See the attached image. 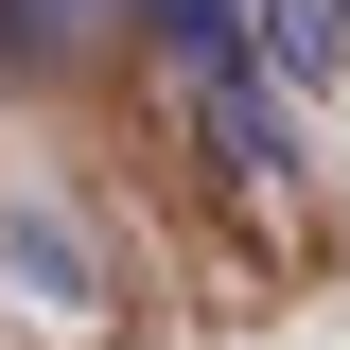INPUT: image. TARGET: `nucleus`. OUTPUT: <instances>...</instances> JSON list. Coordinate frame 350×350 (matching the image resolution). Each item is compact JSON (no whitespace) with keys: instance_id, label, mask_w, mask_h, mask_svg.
I'll use <instances>...</instances> for the list:
<instances>
[{"instance_id":"2","label":"nucleus","mask_w":350,"mask_h":350,"mask_svg":"<svg viewBox=\"0 0 350 350\" xmlns=\"http://www.w3.org/2000/svg\"><path fill=\"white\" fill-rule=\"evenodd\" d=\"M245 36L280 88H315V70H350V0H245Z\"/></svg>"},{"instance_id":"1","label":"nucleus","mask_w":350,"mask_h":350,"mask_svg":"<svg viewBox=\"0 0 350 350\" xmlns=\"http://www.w3.org/2000/svg\"><path fill=\"white\" fill-rule=\"evenodd\" d=\"M140 18H158V53L193 88H211V123H228V158L262 175V193H280V175H298V105H280V70H262V36H245V0H140Z\"/></svg>"}]
</instances>
